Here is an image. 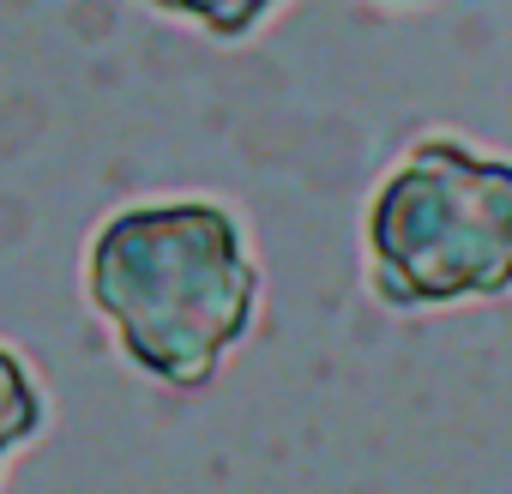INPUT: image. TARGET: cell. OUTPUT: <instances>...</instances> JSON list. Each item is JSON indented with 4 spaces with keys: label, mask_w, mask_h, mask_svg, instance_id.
I'll return each mask as SVG.
<instances>
[{
    "label": "cell",
    "mask_w": 512,
    "mask_h": 494,
    "mask_svg": "<svg viewBox=\"0 0 512 494\" xmlns=\"http://www.w3.org/2000/svg\"><path fill=\"white\" fill-rule=\"evenodd\" d=\"M79 284L127 368L169 392L211 386L260 314L247 229L217 199H145L109 211L85 241Z\"/></svg>",
    "instance_id": "obj_1"
},
{
    "label": "cell",
    "mask_w": 512,
    "mask_h": 494,
    "mask_svg": "<svg viewBox=\"0 0 512 494\" xmlns=\"http://www.w3.org/2000/svg\"><path fill=\"white\" fill-rule=\"evenodd\" d=\"M368 290L392 314L512 296V157L422 133L362 211Z\"/></svg>",
    "instance_id": "obj_2"
},
{
    "label": "cell",
    "mask_w": 512,
    "mask_h": 494,
    "mask_svg": "<svg viewBox=\"0 0 512 494\" xmlns=\"http://www.w3.org/2000/svg\"><path fill=\"white\" fill-rule=\"evenodd\" d=\"M151 13H163V19H175V25H193V31H205L211 43H223V49H235V43H247L253 31H260L284 0H145Z\"/></svg>",
    "instance_id": "obj_3"
},
{
    "label": "cell",
    "mask_w": 512,
    "mask_h": 494,
    "mask_svg": "<svg viewBox=\"0 0 512 494\" xmlns=\"http://www.w3.org/2000/svg\"><path fill=\"white\" fill-rule=\"evenodd\" d=\"M49 422V404L37 392V374L25 368L19 350L0 344V464H7L19 446H31Z\"/></svg>",
    "instance_id": "obj_4"
}]
</instances>
